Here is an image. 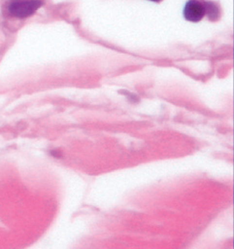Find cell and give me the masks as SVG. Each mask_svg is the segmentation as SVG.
<instances>
[{"label": "cell", "instance_id": "cell-1", "mask_svg": "<svg viewBox=\"0 0 234 249\" xmlns=\"http://www.w3.org/2000/svg\"><path fill=\"white\" fill-rule=\"evenodd\" d=\"M42 2L41 0H20L12 2L9 7V13L13 17H30L41 8Z\"/></svg>", "mask_w": 234, "mask_h": 249}, {"label": "cell", "instance_id": "cell-2", "mask_svg": "<svg viewBox=\"0 0 234 249\" xmlns=\"http://www.w3.org/2000/svg\"><path fill=\"white\" fill-rule=\"evenodd\" d=\"M205 15V7L198 0H189L184 9V18L191 22H199Z\"/></svg>", "mask_w": 234, "mask_h": 249}, {"label": "cell", "instance_id": "cell-3", "mask_svg": "<svg viewBox=\"0 0 234 249\" xmlns=\"http://www.w3.org/2000/svg\"><path fill=\"white\" fill-rule=\"evenodd\" d=\"M204 7H205V13L207 12V15L209 16L210 19L212 20L217 19L219 12H218V9L214 5V3L207 2Z\"/></svg>", "mask_w": 234, "mask_h": 249}, {"label": "cell", "instance_id": "cell-4", "mask_svg": "<svg viewBox=\"0 0 234 249\" xmlns=\"http://www.w3.org/2000/svg\"><path fill=\"white\" fill-rule=\"evenodd\" d=\"M150 1H153V2H160V1H162V0H150Z\"/></svg>", "mask_w": 234, "mask_h": 249}]
</instances>
